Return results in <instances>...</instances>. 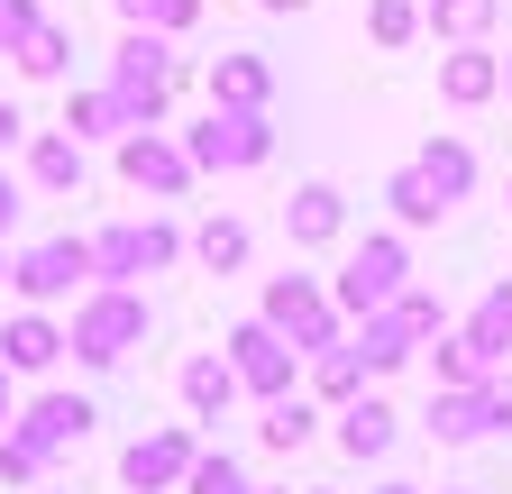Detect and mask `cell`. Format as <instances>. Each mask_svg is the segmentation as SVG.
Here are the masks:
<instances>
[{"instance_id": "1", "label": "cell", "mask_w": 512, "mask_h": 494, "mask_svg": "<svg viewBox=\"0 0 512 494\" xmlns=\"http://www.w3.org/2000/svg\"><path fill=\"white\" fill-rule=\"evenodd\" d=\"M128 339H147V302L128 293V284H101L83 312H74V330H64V348H74L83 366H119Z\"/></svg>"}, {"instance_id": "2", "label": "cell", "mask_w": 512, "mask_h": 494, "mask_svg": "<svg viewBox=\"0 0 512 494\" xmlns=\"http://www.w3.org/2000/svg\"><path fill=\"white\" fill-rule=\"evenodd\" d=\"M183 156H192V174H238V165L275 156V129H266V110H220L211 101V119L183 138Z\"/></svg>"}, {"instance_id": "3", "label": "cell", "mask_w": 512, "mask_h": 494, "mask_svg": "<svg viewBox=\"0 0 512 494\" xmlns=\"http://www.w3.org/2000/svg\"><path fill=\"white\" fill-rule=\"evenodd\" d=\"M183 257V229L174 220H128V229H101L92 238V275L101 284H128V275H156Z\"/></svg>"}, {"instance_id": "4", "label": "cell", "mask_w": 512, "mask_h": 494, "mask_svg": "<svg viewBox=\"0 0 512 494\" xmlns=\"http://www.w3.org/2000/svg\"><path fill=\"white\" fill-rule=\"evenodd\" d=\"M403 275H412V257H403V238H366L357 247V257H348V275H339V312H394V302H403Z\"/></svg>"}, {"instance_id": "5", "label": "cell", "mask_w": 512, "mask_h": 494, "mask_svg": "<svg viewBox=\"0 0 512 494\" xmlns=\"http://www.w3.org/2000/svg\"><path fill=\"white\" fill-rule=\"evenodd\" d=\"M10 284H19L28 302H64V293H83V284H92V238H46V247H28V257L10 266Z\"/></svg>"}, {"instance_id": "6", "label": "cell", "mask_w": 512, "mask_h": 494, "mask_svg": "<svg viewBox=\"0 0 512 494\" xmlns=\"http://www.w3.org/2000/svg\"><path fill=\"white\" fill-rule=\"evenodd\" d=\"M119 174L138 183V193H165V202L192 193V156H183L174 138H156V129H128V138H119Z\"/></svg>"}, {"instance_id": "7", "label": "cell", "mask_w": 512, "mask_h": 494, "mask_svg": "<svg viewBox=\"0 0 512 494\" xmlns=\"http://www.w3.org/2000/svg\"><path fill=\"white\" fill-rule=\"evenodd\" d=\"M229 376H238V385H256V394H284V385H293V348H284V330L247 321V330L229 339Z\"/></svg>"}, {"instance_id": "8", "label": "cell", "mask_w": 512, "mask_h": 494, "mask_svg": "<svg viewBox=\"0 0 512 494\" xmlns=\"http://www.w3.org/2000/svg\"><path fill=\"white\" fill-rule=\"evenodd\" d=\"M503 92V55H485V46H448L439 55V101L448 110H485Z\"/></svg>"}, {"instance_id": "9", "label": "cell", "mask_w": 512, "mask_h": 494, "mask_svg": "<svg viewBox=\"0 0 512 494\" xmlns=\"http://www.w3.org/2000/svg\"><path fill=\"white\" fill-rule=\"evenodd\" d=\"M211 101L220 110H266L275 101V65H266V55H220V65H211Z\"/></svg>"}, {"instance_id": "10", "label": "cell", "mask_w": 512, "mask_h": 494, "mask_svg": "<svg viewBox=\"0 0 512 494\" xmlns=\"http://www.w3.org/2000/svg\"><path fill=\"white\" fill-rule=\"evenodd\" d=\"M284 229H293V247H330L348 229V202L330 193V183H302V193L284 202Z\"/></svg>"}, {"instance_id": "11", "label": "cell", "mask_w": 512, "mask_h": 494, "mask_svg": "<svg viewBox=\"0 0 512 494\" xmlns=\"http://www.w3.org/2000/svg\"><path fill=\"white\" fill-rule=\"evenodd\" d=\"M192 467V440H183V430H156V440H138V449H128L119 458V476L128 485H138V494H156V485H174Z\"/></svg>"}, {"instance_id": "12", "label": "cell", "mask_w": 512, "mask_h": 494, "mask_svg": "<svg viewBox=\"0 0 512 494\" xmlns=\"http://www.w3.org/2000/svg\"><path fill=\"white\" fill-rule=\"evenodd\" d=\"M412 165H421V174H430V193H439V202H448V211H458V202H467V193H476V147H467V138H430V147H421V156H412Z\"/></svg>"}, {"instance_id": "13", "label": "cell", "mask_w": 512, "mask_h": 494, "mask_svg": "<svg viewBox=\"0 0 512 494\" xmlns=\"http://www.w3.org/2000/svg\"><path fill=\"white\" fill-rule=\"evenodd\" d=\"M83 430H92V403H83V394H46V403L28 412V449L55 458V449H74Z\"/></svg>"}, {"instance_id": "14", "label": "cell", "mask_w": 512, "mask_h": 494, "mask_svg": "<svg viewBox=\"0 0 512 494\" xmlns=\"http://www.w3.org/2000/svg\"><path fill=\"white\" fill-rule=\"evenodd\" d=\"M55 357H64V330H55L46 312H19L10 339H0V366H19V376H46Z\"/></svg>"}, {"instance_id": "15", "label": "cell", "mask_w": 512, "mask_h": 494, "mask_svg": "<svg viewBox=\"0 0 512 494\" xmlns=\"http://www.w3.org/2000/svg\"><path fill=\"white\" fill-rule=\"evenodd\" d=\"M503 19V0H421V28L448 46H485V28Z\"/></svg>"}, {"instance_id": "16", "label": "cell", "mask_w": 512, "mask_h": 494, "mask_svg": "<svg viewBox=\"0 0 512 494\" xmlns=\"http://www.w3.org/2000/svg\"><path fill=\"white\" fill-rule=\"evenodd\" d=\"M339 449H348V458H384V449H394V403L357 394V403L339 412Z\"/></svg>"}, {"instance_id": "17", "label": "cell", "mask_w": 512, "mask_h": 494, "mask_svg": "<svg viewBox=\"0 0 512 494\" xmlns=\"http://www.w3.org/2000/svg\"><path fill=\"white\" fill-rule=\"evenodd\" d=\"M10 55H19V74H28V83H55L64 65H74V28H55V19H37V28H28V37L10 46Z\"/></svg>"}, {"instance_id": "18", "label": "cell", "mask_w": 512, "mask_h": 494, "mask_svg": "<svg viewBox=\"0 0 512 494\" xmlns=\"http://www.w3.org/2000/svg\"><path fill=\"white\" fill-rule=\"evenodd\" d=\"M467 348H476L485 366H503V357H512V284H494V293L476 302V321H467Z\"/></svg>"}, {"instance_id": "19", "label": "cell", "mask_w": 512, "mask_h": 494, "mask_svg": "<svg viewBox=\"0 0 512 494\" xmlns=\"http://www.w3.org/2000/svg\"><path fill=\"white\" fill-rule=\"evenodd\" d=\"M64 138H128L119 92H110V83H101V92H74V101H64Z\"/></svg>"}, {"instance_id": "20", "label": "cell", "mask_w": 512, "mask_h": 494, "mask_svg": "<svg viewBox=\"0 0 512 494\" xmlns=\"http://www.w3.org/2000/svg\"><path fill=\"white\" fill-rule=\"evenodd\" d=\"M192 257H202L211 275H238V266H247V220H229V211H211L202 229H192Z\"/></svg>"}, {"instance_id": "21", "label": "cell", "mask_w": 512, "mask_h": 494, "mask_svg": "<svg viewBox=\"0 0 512 494\" xmlns=\"http://www.w3.org/2000/svg\"><path fill=\"white\" fill-rule=\"evenodd\" d=\"M28 174L46 193H83V138H37L28 147Z\"/></svg>"}, {"instance_id": "22", "label": "cell", "mask_w": 512, "mask_h": 494, "mask_svg": "<svg viewBox=\"0 0 512 494\" xmlns=\"http://www.w3.org/2000/svg\"><path fill=\"white\" fill-rule=\"evenodd\" d=\"M229 394H238L229 357H192V366H183V403L202 412V421H211V412H229Z\"/></svg>"}, {"instance_id": "23", "label": "cell", "mask_w": 512, "mask_h": 494, "mask_svg": "<svg viewBox=\"0 0 512 494\" xmlns=\"http://www.w3.org/2000/svg\"><path fill=\"white\" fill-rule=\"evenodd\" d=\"M384 202H394V220H403V229H430V220L448 211V202L430 193V174H421V165H403L394 183H384Z\"/></svg>"}, {"instance_id": "24", "label": "cell", "mask_w": 512, "mask_h": 494, "mask_svg": "<svg viewBox=\"0 0 512 494\" xmlns=\"http://www.w3.org/2000/svg\"><path fill=\"white\" fill-rule=\"evenodd\" d=\"M366 37L375 46H412L421 37V0H366Z\"/></svg>"}, {"instance_id": "25", "label": "cell", "mask_w": 512, "mask_h": 494, "mask_svg": "<svg viewBox=\"0 0 512 494\" xmlns=\"http://www.w3.org/2000/svg\"><path fill=\"white\" fill-rule=\"evenodd\" d=\"M119 19H128V28H165V37H183L192 19H202V0H119Z\"/></svg>"}, {"instance_id": "26", "label": "cell", "mask_w": 512, "mask_h": 494, "mask_svg": "<svg viewBox=\"0 0 512 494\" xmlns=\"http://www.w3.org/2000/svg\"><path fill=\"white\" fill-rule=\"evenodd\" d=\"M430 376H439V385H485L494 366H485V357L467 348V330H458V339H439V348H430Z\"/></svg>"}, {"instance_id": "27", "label": "cell", "mask_w": 512, "mask_h": 494, "mask_svg": "<svg viewBox=\"0 0 512 494\" xmlns=\"http://www.w3.org/2000/svg\"><path fill=\"white\" fill-rule=\"evenodd\" d=\"M311 421H320L311 403H293V394H275V412H266V449H302V440H311Z\"/></svg>"}, {"instance_id": "28", "label": "cell", "mask_w": 512, "mask_h": 494, "mask_svg": "<svg viewBox=\"0 0 512 494\" xmlns=\"http://www.w3.org/2000/svg\"><path fill=\"white\" fill-rule=\"evenodd\" d=\"M183 485H192V494H247V476H238L229 458H192V467H183Z\"/></svg>"}, {"instance_id": "29", "label": "cell", "mask_w": 512, "mask_h": 494, "mask_svg": "<svg viewBox=\"0 0 512 494\" xmlns=\"http://www.w3.org/2000/svg\"><path fill=\"white\" fill-rule=\"evenodd\" d=\"M28 28H37V0H0V55H10Z\"/></svg>"}, {"instance_id": "30", "label": "cell", "mask_w": 512, "mask_h": 494, "mask_svg": "<svg viewBox=\"0 0 512 494\" xmlns=\"http://www.w3.org/2000/svg\"><path fill=\"white\" fill-rule=\"evenodd\" d=\"M10 229H19V183L0 174V238H10Z\"/></svg>"}, {"instance_id": "31", "label": "cell", "mask_w": 512, "mask_h": 494, "mask_svg": "<svg viewBox=\"0 0 512 494\" xmlns=\"http://www.w3.org/2000/svg\"><path fill=\"white\" fill-rule=\"evenodd\" d=\"M19 129H28V119H19L10 101H0V147H19Z\"/></svg>"}, {"instance_id": "32", "label": "cell", "mask_w": 512, "mask_h": 494, "mask_svg": "<svg viewBox=\"0 0 512 494\" xmlns=\"http://www.w3.org/2000/svg\"><path fill=\"white\" fill-rule=\"evenodd\" d=\"M256 10H311V0H256Z\"/></svg>"}, {"instance_id": "33", "label": "cell", "mask_w": 512, "mask_h": 494, "mask_svg": "<svg viewBox=\"0 0 512 494\" xmlns=\"http://www.w3.org/2000/svg\"><path fill=\"white\" fill-rule=\"evenodd\" d=\"M0 421H10V385H0Z\"/></svg>"}, {"instance_id": "34", "label": "cell", "mask_w": 512, "mask_h": 494, "mask_svg": "<svg viewBox=\"0 0 512 494\" xmlns=\"http://www.w3.org/2000/svg\"><path fill=\"white\" fill-rule=\"evenodd\" d=\"M0 284H10V257H0Z\"/></svg>"}, {"instance_id": "35", "label": "cell", "mask_w": 512, "mask_h": 494, "mask_svg": "<svg viewBox=\"0 0 512 494\" xmlns=\"http://www.w3.org/2000/svg\"><path fill=\"white\" fill-rule=\"evenodd\" d=\"M503 92H512V65H503Z\"/></svg>"}, {"instance_id": "36", "label": "cell", "mask_w": 512, "mask_h": 494, "mask_svg": "<svg viewBox=\"0 0 512 494\" xmlns=\"http://www.w3.org/2000/svg\"><path fill=\"white\" fill-rule=\"evenodd\" d=\"M394 494H412V485H394Z\"/></svg>"}]
</instances>
